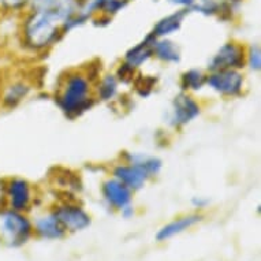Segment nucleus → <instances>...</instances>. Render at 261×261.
<instances>
[{
    "instance_id": "7",
    "label": "nucleus",
    "mask_w": 261,
    "mask_h": 261,
    "mask_svg": "<svg viewBox=\"0 0 261 261\" xmlns=\"http://www.w3.org/2000/svg\"><path fill=\"white\" fill-rule=\"evenodd\" d=\"M5 198L9 208L18 212H26L30 210L33 201V189L32 185L23 178L14 176L6 180Z\"/></svg>"
},
{
    "instance_id": "21",
    "label": "nucleus",
    "mask_w": 261,
    "mask_h": 261,
    "mask_svg": "<svg viewBox=\"0 0 261 261\" xmlns=\"http://www.w3.org/2000/svg\"><path fill=\"white\" fill-rule=\"evenodd\" d=\"M133 82L136 85L137 93L142 97L149 96L156 88V78H153L152 75H141L140 78H134Z\"/></svg>"
},
{
    "instance_id": "25",
    "label": "nucleus",
    "mask_w": 261,
    "mask_h": 261,
    "mask_svg": "<svg viewBox=\"0 0 261 261\" xmlns=\"http://www.w3.org/2000/svg\"><path fill=\"white\" fill-rule=\"evenodd\" d=\"M208 204H210V200L205 197H193L192 200V205L197 210H204L208 206Z\"/></svg>"
},
{
    "instance_id": "18",
    "label": "nucleus",
    "mask_w": 261,
    "mask_h": 261,
    "mask_svg": "<svg viewBox=\"0 0 261 261\" xmlns=\"http://www.w3.org/2000/svg\"><path fill=\"white\" fill-rule=\"evenodd\" d=\"M119 92V81L116 80L115 74H106L100 78L96 89H94V99L108 103L118 96Z\"/></svg>"
},
{
    "instance_id": "4",
    "label": "nucleus",
    "mask_w": 261,
    "mask_h": 261,
    "mask_svg": "<svg viewBox=\"0 0 261 261\" xmlns=\"http://www.w3.org/2000/svg\"><path fill=\"white\" fill-rule=\"evenodd\" d=\"M205 86L223 97H237L245 88V78L241 70H218L206 75Z\"/></svg>"
},
{
    "instance_id": "2",
    "label": "nucleus",
    "mask_w": 261,
    "mask_h": 261,
    "mask_svg": "<svg viewBox=\"0 0 261 261\" xmlns=\"http://www.w3.org/2000/svg\"><path fill=\"white\" fill-rule=\"evenodd\" d=\"M92 80L88 74L74 71L63 80L55 103L59 110L70 119H75L93 107L94 96Z\"/></svg>"
},
{
    "instance_id": "14",
    "label": "nucleus",
    "mask_w": 261,
    "mask_h": 261,
    "mask_svg": "<svg viewBox=\"0 0 261 261\" xmlns=\"http://www.w3.org/2000/svg\"><path fill=\"white\" fill-rule=\"evenodd\" d=\"M32 86L23 80H18L6 86L2 93V106L7 110H13L18 107L23 100L29 96Z\"/></svg>"
},
{
    "instance_id": "19",
    "label": "nucleus",
    "mask_w": 261,
    "mask_h": 261,
    "mask_svg": "<svg viewBox=\"0 0 261 261\" xmlns=\"http://www.w3.org/2000/svg\"><path fill=\"white\" fill-rule=\"evenodd\" d=\"M206 74L200 69H189L180 75V88L184 92H198L205 86Z\"/></svg>"
},
{
    "instance_id": "24",
    "label": "nucleus",
    "mask_w": 261,
    "mask_h": 261,
    "mask_svg": "<svg viewBox=\"0 0 261 261\" xmlns=\"http://www.w3.org/2000/svg\"><path fill=\"white\" fill-rule=\"evenodd\" d=\"M29 3L30 0H0V9L5 11H17Z\"/></svg>"
},
{
    "instance_id": "26",
    "label": "nucleus",
    "mask_w": 261,
    "mask_h": 261,
    "mask_svg": "<svg viewBox=\"0 0 261 261\" xmlns=\"http://www.w3.org/2000/svg\"><path fill=\"white\" fill-rule=\"evenodd\" d=\"M120 214H122V216H123L124 219L133 218V216H134L133 205H128V206H126V208H123V210L120 211Z\"/></svg>"
},
{
    "instance_id": "8",
    "label": "nucleus",
    "mask_w": 261,
    "mask_h": 261,
    "mask_svg": "<svg viewBox=\"0 0 261 261\" xmlns=\"http://www.w3.org/2000/svg\"><path fill=\"white\" fill-rule=\"evenodd\" d=\"M60 224L63 226L66 232H78L84 231L92 224V218L81 205L66 202L62 205H58L52 211Z\"/></svg>"
},
{
    "instance_id": "5",
    "label": "nucleus",
    "mask_w": 261,
    "mask_h": 261,
    "mask_svg": "<svg viewBox=\"0 0 261 261\" xmlns=\"http://www.w3.org/2000/svg\"><path fill=\"white\" fill-rule=\"evenodd\" d=\"M201 114V106L188 92H180L172 100L168 114V124L174 128H182L192 123Z\"/></svg>"
},
{
    "instance_id": "27",
    "label": "nucleus",
    "mask_w": 261,
    "mask_h": 261,
    "mask_svg": "<svg viewBox=\"0 0 261 261\" xmlns=\"http://www.w3.org/2000/svg\"><path fill=\"white\" fill-rule=\"evenodd\" d=\"M172 3L179 6H186V7H190V6H194L197 3L198 0H171Z\"/></svg>"
},
{
    "instance_id": "6",
    "label": "nucleus",
    "mask_w": 261,
    "mask_h": 261,
    "mask_svg": "<svg viewBox=\"0 0 261 261\" xmlns=\"http://www.w3.org/2000/svg\"><path fill=\"white\" fill-rule=\"evenodd\" d=\"M245 67V48L238 43L228 41L215 52L208 62L210 71L218 70H241Z\"/></svg>"
},
{
    "instance_id": "9",
    "label": "nucleus",
    "mask_w": 261,
    "mask_h": 261,
    "mask_svg": "<svg viewBox=\"0 0 261 261\" xmlns=\"http://www.w3.org/2000/svg\"><path fill=\"white\" fill-rule=\"evenodd\" d=\"M101 194L104 201L112 210L122 211L126 206L132 205L133 202V192L114 176L104 180L101 185Z\"/></svg>"
},
{
    "instance_id": "17",
    "label": "nucleus",
    "mask_w": 261,
    "mask_h": 261,
    "mask_svg": "<svg viewBox=\"0 0 261 261\" xmlns=\"http://www.w3.org/2000/svg\"><path fill=\"white\" fill-rule=\"evenodd\" d=\"M185 17H186V10H180L178 13L163 18L162 21H159L156 23V26L153 28V32L150 35L156 37V39H164V37L174 35L176 30L180 28Z\"/></svg>"
},
{
    "instance_id": "23",
    "label": "nucleus",
    "mask_w": 261,
    "mask_h": 261,
    "mask_svg": "<svg viewBox=\"0 0 261 261\" xmlns=\"http://www.w3.org/2000/svg\"><path fill=\"white\" fill-rule=\"evenodd\" d=\"M106 2L107 0H84V5H82V7H80V14L88 18L92 11L101 9Z\"/></svg>"
},
{
    "instance_id": "11",
    "label": "nucleus",
    "mask_w": 261,
    "mask_h": 261,
    "mask_svg": "<svg viewBox=\"0 0 261 261\" xmlns=\"http://www.w3.org/2000/svg\"><path fill=\"white\" fill-rule=\"evenodd\" d=\"M202 219H204V216L201 214H190L180 216V218L172 220L166 226H163L156 234V240H158V242H164L172 237L179 236L182 232L188 231L189 228L198 224Z\"/></svg>"
},
{
    "instance_id": "1",
    "label": "nucleus",
    "mask_w": 261,
    "mask_h": 261,
    "mask_svg": "<svg viewBox=\"0 0 261 261\" xmlns=\"http://www.w3.org/2000/svg\"><path fill=\"white\" fill-rule=\"evenodd\" d=\"M63 18L48 10L32 11L22 25V43L29 51L44 52L59 40L64 28Z\"/></svg>"
},
{
    "instance_id": "12",
    "label": "nucleus",
    "mask_w": 261,
    "mask_h": 261,
    "mask_svg": "<svg viewBox=\"0 0 261 261\" xmlns=\"http://www.w3.org/2000/svg\"><path fill=\"white\" fill-rule=\"evenodd\" d=\"M33 231L43 240H62L66 236V230L60 224L54 212H49L47 215H43L36 219L33 224Z\"/></svg>"
},
{
    "instance_id": "20",
    "label": "nucleus",
    "mask_w": 261,
    "mask_h": 261,
    "mask_svg": "<svg viewBox=\"0 0 261 261\" xmlns=\"http://www.w3.org/2000/svg\"><path fill=\"white\" fill-rule=\"evenodd\" d=\"M245 64L249 69L258 73L261 70V49L258 44H252L248 49H245Z\"/></svg>"
},
{
    "instance_id": "10",
    "label": "nucleus",
    "mask_w": 261,
    "mask_h": 261,
    "mask_svg": "<svg viewBox=\"0 0 261 261\" xmlns=\"http://www.w3.org/2000/svg\"><path fill=\"white\" fill-rule=\"evenodd\" d=\"M112 176L126 185L132 192L141 190L150 179L141 167H138L132 163H119L112 168Z\"/></svg>"
},
{
    "instance_id": "3",
    "label": "nucleus",
    "mask_w": 261,
    "mask_h": 261,
    "mask_svg": "<svg viewBox=\"0 0 261 261\" xmlns=\"http://www.w3.org/2000/svg\"><path fill=\"white\" fill-rule=\"evenodd\" d=\"M33 234V224L23 212L9 206L0 208V244L7 248H21Z\"/></svg>"
},
{
    "instance_id": "22",
    "label": "nucleus",
    "mask_w": 261,
    "mask_h": 261,
    "mask_svg": "<svg viewBox=\"0 0 261 261\" xmlns=\"http://www.w3.org/2000/svg\"><path fill=\"white\" fill-rule=\"evenodd\" d=\"M115 77L122 84H133L134 78H136V70L124 63V62H122L119 64V67L116 69Z\"/></svg>"
},
{
    "instance_id": "13",
    "label": "nucleus",
    "mask_w": 261,
    "mask_h": 261,
    "mask_svg": "<svg viewBox=\"0 0 261 261\" xmlns=\"http://www.w3.org/2000/svg\"><path fill=\"white\" fill-rule=\"evenodd\" d=\"M154 39H156V37L149 35L142 43L130 48V49L124 54V63L128 64L130 67H133L134 70L140 69L144 64L148 63L149 59L153 58V54H152V44H153Z\"/></svg>"
},
{
    "instance_id": "16",
    "label": "nucleus",
    "mask_w": 261,
    "mask_h": 261,
    "mask_svg": "<svg viewBox=\"0 0 261 261\" xmlns=\"http://www.w3.org/2000/svg\"><path fill=\"white\" fill-rule=\"evenodd\" d=\"M123 160L124 163H132L141 167L149 178L158 176L163 168V162L160 159L152 154L141 153V152H124Z\"/></svg>"
},
{
    "instance_id": "15",
    "label": "nucleus",
    "mask_w": 261,
    "mask_h": 261,
    "mask_svg": "<svg viewBox=\"0 0 261 261\" xmlns=\"http://www.w3.org/2000/svg\"><path fill=\"white\" fill-rule=\"evenodd\" d=\"M152 54L158 60L163 63L175 64L179 63L182 59L180 48L176 45V43L171 41L167 37L164 39H154L152 44Z\"/></svg>"
}]
</instances>
